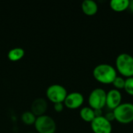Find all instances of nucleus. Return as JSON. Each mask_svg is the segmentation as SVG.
Here are the masks:
<instances>
[{
	"instance_id": "1",
	"label": "nucleus",
	"mask_w": 133,
	"mask_h": 133,
	"mask_svg": "<svg viewBox=\"0 0 133 133\" xmlns=\"http://www.w3.org/2000/svg\"><path fill=\"white\" fill-rule=\"evenodd\" d=\"M94 79L101 84H112L115 78L118 76L116 69L111 65L103 63L94 67L93 70Z\"/></svg>"
},
{
	"instance_id": "2",
	"label": "nucleus",
	"mask_w": 133,
	"mask_h": 133,
	"mask_svg": "<svg viewBox=\"0 0 133 133\" xmlns=\"http://www.w3.org/2000/svg\"><path fill=\"white\" fill-rule=\"evenodd\" d=\"M116 70L126 78L133 77V56L127 53L118 55L115 60Z\"/></svg>"
},
{
	"instance_id": "3",
	"label": "nucleus",
	"mask_w": 133,
	"mask_h": 133,
	"mask_svg": "<svg viewBox=\"0 0 133 133\" xmlns=\"http://www.w3.org/2000/svg\"><path fill=\"white\" fill-rule=\"evenodd\" d=\"M112 111L115 120L118 123L127 125L133 122V104L132 103H122Z\"/></svg>"
},
{
	"instance_id": "4",
	"label": "nucleus",
	"mask_w": 133,
	"mask_h": 133,
	"mask_svg": "<svg viewBox=\"0 0 133 133\" xmlns=\"http://www.w3.org/2000/svg\"><path fill=\"white\" fill-rule=\"evenodd\" d=\"M34 125L38 133H55L56 131L55 121L48 115L37 117Z\"/></svg>"
},
{
	"instance_id": "5",
	"label": "nucleus",
	"mask_w": 133,
	"mask_h": 133,
	"mask_svg": "<svg viewBox=\"0 0 133 133\" xmlns=\"http://www.w3.org/2000/svg\"><path fill=\"white\" fill-rule=\"evenodd\" d=\"M107 92L101 88L93 90L88 97L89 107L94 110H102L106 106Z\"/></svg>"
},
{
	"instance_id": "6",
	"label": "nucleus",
	"mask_w": 133,
	"mask_h": 133,
	"mask_svg": "<svg viewBox=\"0 0 133 133\" xmlns=\"http://www.w3.org/2000/svg\"><path fill=\"white\" fill-rule=\"evenodd\" d=\"M67 94L68 93L65 87L62 85L56 83L50 85L46 90V95L48 98L54 104L59 102L64 103Z\"/></svg>"
},
{
	"instance_id": "7",
	"label": "nucleus",
	"mask_w": 133,
	"mask_h": 133,
	"mask_svg": "<svg viewBox=\"0 0 133 133\" xmlns=\"http://www.w3.org/2000/svg\"><path fill=\"white\" fill-rule=\"evenodd\" d=\"M90 127L94 133H111L112 125L104 116L96 117L90 123Z\"/></svg>"
},
{
	"instance_id": "8",
	"label": "nucleus",
	"mask_w": 133,
	"mask_h": 133,
	"mask_svg": "<svg viewBox=\"0 0 133 133\" xmlns=\"http://www.w3.org/2000/svg\"><path fill=\"white\" fill-rule=\"evenodd\" d=\"M84 102V97L79 92H72L67 94L64 105L70 109H76L80 108Z\"/></svg>"
},
{
	"instance_id": "9",
	"label": "nucleus",
	"mask_w": 133,
	"mask_h": 133,
	"mask_svg": "<svg viewBox=\"0 0 133 133\" xmlns=\"http://www.w3.org/2000/svg\"><path fill=\"white\" fill-rule=\"evenodd\" d=\"M122 95L120 90L112 89L107 92L106 95V106L111 111H114L122 104Z\"/></svg>"
},
{
	"instance_id": "10",
	"label": "nucleus",
	"mask_w": 133,
	"mask_h": 133,
	"mask_svg": "<svg viewBox=\"0 0 133 133\" xmlns=\"http://www.w3.org/2000/svg\"><path fill=\"white\" fill-rule=\"evenodd\" d=\"M48 108L47 101L44 98L38 97L34 99L31 103L30 111L33 112L37 117L44 115Z\"/></svg>"
},
{
	"instance_id": "11",
	"label": "nucleus",
	"mask_w": 133,
	"mask_h": 133,
	"mask_svg": "<svg viewBox=\"0 0 133 133\" xmlns=\"http://www.w3.org/2000/svg\"><path fill=\"white\" fill-rule=\"evenodd\" d=\"M83 12L87 16H94L98 11L97 3L94 0H84L81 4Z\"/></svg>"
},
{
	"instance_id": "12",
	"label": "nucleus",
	"mask_w": 133,
	"mask_h": 133,
	"mask_svg": "<svg viewBox=\"0 0 133 133\" xmlns=\"http://www.w3.org/2000/svg\"><path fill=\"white\" fill-rule=\"evenodd\" d=\"M129 0H112L110 2L111 9L117 12H124L129 9Z\"/></svg>"
},
{
	"instance_id": "13",
	"label": "nucleus",
	"mask_w": 133,
	"mask_h": 133,
	"mask_svg": "<svg viewBox=\"0 0 133 133\" xmlns=\"http://www.w3.org/2000/svg\"><path fill=\"white\" fill-rule=\"evenodd\" d=\"M79 115L84 122L90 123H91L93 120L96 118L94 110L89 106L82 108L79 111Z\"/></svg>"
},
{
	"instance_id": "14",
	"label": "nucleus",
	"mask_w": 133,
	"mask_h": 133,
	"mask_svg": "<svg viewBox=\"0 0 133 133\" xmlns=\"http://www.w3.org/2000/svg\"><path fill=\"white\" fill-rule=\"evenodd\" d=\"M24 54H25V51L23 48L16 47V48H13L10 49L8 52L7 56L10 61L16 62V61L20 60L24 56Z\"/></svg>"
},
{
	"instance_id": "15",
	"label": "nucleus",
	"mask_w": 133,
	"mask_h": 133,
	"mask_svg": "<svg viewBox=\"0 0 133 133\" xmlns=\"http://www.w3.org/2000/svg\"><path fill=\"white\" fill-rule=\"evenodd\" d=\"M36 118H37V116L33 112H31V111H24L21 115V119L23 122V123H25L26 125L34 124Z\"/></svg>"
},
{
	"instance_id": "16",
	"label": "nucleus",
	"mask_w": 133,
	"mask_h": 133,
	"mask_svg": "<svg viewBox=\"0 0 133 133\" xmlns=\"http://www.w3.org/2000/svg\"><path fill=\"white\" fill-rule=\"evenodd\" d=\"M125 83V79L123 77H122V76H117L115 78V79L114 80V82L112 83V84L115 87V90H124Z\"/></svg>"
},
{
	"instance_id": "17",
	"label": "nucleus",
	"mask_w": 133,
	"mask_h": 133,
	"mask_svg": "<svg viewBox=\"0 0 133 133\" xmlns=\"http://www.w3.org/2000/svg\"><path fill=\"white\" fill-rule=\"evenodd\" d=\"M124 90L129 95L133 96V77L125 79Z\"/></svg>"
},
{
	"instance_id": "18",
	"label": "nucleus",
	"mask_w": 133,
	"mask_h": 133,
	"mask_svg": "<svg viewBox=\"0 0 133 133\" xmlns=\"http://www.w3.org/2000/svg\"><path fill=\"white\" fill-rule=\"evenodd\" d=\"M64 108V103L59 102V103H55L54 104V109L57 112H61Z\"/></svg>"
},
{
	"instance_id": "19",
	"label": "nucleus",
	"mask_w": 133,
	"mask_h": 133,
	"mask_svg": "<svg viewBox=\"0 0 133 133\" xmlns=\"http://www.w3.org/2000/svg\"><path fill=\"white\" fill-rule=\"evenodd\" d=\"M104 117H105V118H107L109 122H112V121H114L115 120V115H114V113H113V111H111V112H108V113H107L105 115H104Z\"/></svg>"
},
{
	"instance_id": "20",
	"label": "nucleus",
	"mask_w": 133,
	"mask_h": 133,
	"mask_svg": "<svg viewBox=\"0 0 133 133\" xmlns=\"http://www.w3.org/2000/svg\"><path fill=\"white\" fill-rule=\"evenodd\" d=\"M132 12H133V0H129V9Z\"/></svg>"
},
{
	"instance_id": "21",
	"label": "nucleus",
	"mask_w": 133,
	"mask_h": 133,
	"mask_svg": "<svg viewBox=\"0 0 133 133\" xmlns=\"http://www.w3.org/2000/svg\"><path fill=\"white\" fill-rule=\"evenodd\" d=\"M26 133H35V132H26Z\"/></svg>"
},
{
	"instance_id": "22",
	"label": "nucleus",
	"mask_w": 133,
	"mask_h": 133,
	"mask_svg": "<svg viewBox=\"0 0 133 133\" xmlns=\"http://www.w3.org/2000/svg\"><path fill=\"white\" fill-rule=\"evenodd\" d=\"M132 123H133V122H132Z\"/></svg>"
}]
</instances>
